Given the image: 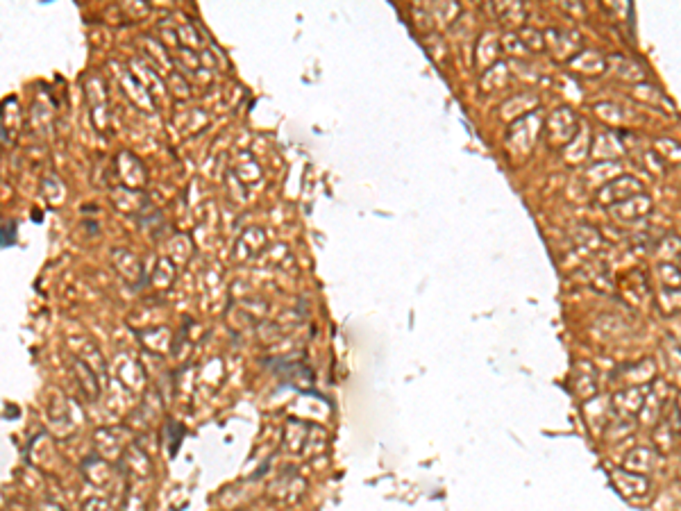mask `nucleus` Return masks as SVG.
I'll return each mask as SVG.
<instances>
[{"mask_svg": "<svg viewBox=\"0 0 681 511\" xmlns=\"http://www.w3.org/2000/svg\"><path fill=\"white\" fill-rule=\"evenodd\" d=\"M659 309H661V314H666V316L681 312V291L679 289L663 291L659 298Z\"/></svg>", "mask_w": 681, "mask_h": 511, "instance_id": "2", "label": "nucleus"}, {"mask_svg": "<svg viewBox=\"0 0 681 511\" xmlns=\"http://www.w3.org/2000/svg\"><path fill=\"white\" fill-rule=\"evenodd\" d=\"M613 482H616V487L629 498L643 496V493L650 491V482L645 480V475H638V473L613 471Z\"/></svg>", "mask_w": 681, "mask_h": 511, "instance_id": "1", "label": "nucleus"}]
</instances>
